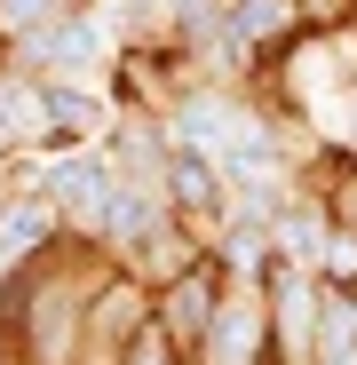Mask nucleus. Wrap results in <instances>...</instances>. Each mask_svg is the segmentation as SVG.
Wrapping results in <instances>:
<instances>
[{
    "instance_id": "nucleus-4",
    "label": "nucleus",
    "mask_w": 357,
    "mask_h": 365,
    "mask_svg": "<svg viewBox=\"0 0 357 365\" xmlns=\"http://www.w3.org/2000/svg\"><path fill=\"white\" fill-rule=\"evenodd\" d=\"M167 207L175 215H183L199 238H207V247H214V230L230 222V175H222V159L214 151H191V143H175L167 151Z\"/></svg>"
},
{
    "instance_id": "nucleus-9",
    "label": "nucleus",
    "mask_w": 357,
    "mask_h": 365,
    "mask_svg": "<svg viewBox=\"0 0 357 365\" xmlns=\"http://www.w3.org/2000/svg\"><path fill=\"white\" fill-rule=\"evenodd\" d=\"M72 0H0V40H16V32H40L48 16H64Z\"/></svg>"
},
{
    "instance_id": "nucleus-3",
    "label": "nucleus",
    "mask_w": 357,
    "mask_h": 365,
    "mask_svg": "<svg viewBox=\"0 0 357 365\" xmlns=\"http://www.w3.org/2000/svg\"><path fill=\"white\" fill-rule=\"evenodd\" d=\"M191 365H278L262 278H230V294H222V310H214V326H207V341H199Z\"/></svg>"
},
{
    "instance_id": "nucleus-5",
    "label": "nucleus",
    "mask_w": 357,
    "mask_h": 365,
    "mask_svg": "<svg viewBox=\"0 0 357 365\" xmlns=\"http://www.w3.org/2000/svg\"><path fill=\"white\" fill-rule=\"evenodd\" d=\"M222 294H230V270H222V255L207 247L183 278H167L159 286V302H151V318L183 341L191 357H199V341H207V326H214V310H222Z\"/></svg>"
},
{
    "instance_id": "nucleus-2",
    "label": "nucleus",
    "mask_w": 357,
    "mask_h": 365,
    "mask_svg": "<svg viewBox=\"0 0 357 365\" xmlns=\"http://www.w3.org/2000/svg\"><path fill=\"white\" fill-rule=\"evenodd\" d=\"M0 56H9L16 72H111L119 64V32L111 16L95 9V0H72L64 16H48L40 32H16V40H0Z\"/></svg>"
},
{
    "instance_id": "nucleus-6",
    "label": "nucleus",
    "mask_w": 357,
    "mask_h": 365,
    "mask_svg": "<svg viewBox=\"0 0 357 365\" xmlns=\"http://www.w3.org/2000/svg\"><path fill=\"white\" fill-rule=\"evenodd\" d=\"M40 88H48V119H56L64 143H103V135H111L119 96H111L95 72H40Z\"/></svg>"
},
{
    "instance_id": "nucleus-10",
    "label": "nucleus",
    "mask_w": 357,
    "mask_h": 365,
    "mask_svg": "<svg viewBox=\"0 0 357 365\" xmlns=\"http://www.w3.org/2000/svg\"><path fill=\"white\" fill-rule=\"evenodd\" d=\"M310 365H357V349H318Z\"/></svg>"
},
{
    "instance_id": "nucleus-1",
    "label": "nucleus",
    "mask_w": 357,
    "mask_h": 365,
    "mask_svg": "<svg viewBox=\"0 0 357 365\" xmlns=\"http://www.w3.org/2000/svg\"><path fill=\"white\" fill-rule=\"evenodd\" d=\"M32 182L56 199L72 238L103 247V222H111V191H119V167L103 143H56V151H32Z\"/></svg>"
},
{
    "instance_id": "nucleus-7",
    "label": "nucleus",
    "mask_w": 357,
    "mask_h": 365,
    "mask_svg": "<svg viewBox=\"0 0 357 365\" xmlns=\"http://www.w3.org/2000/svg\"><path fill=\"white\" fill-rule=\"evenodd\" d=\"M222 24H230L238 48H247V64L262 72L270 56H286L310 32V0H222Z\"/></svg>"
},
{
    "instance_id": "nucleus-8",
    "label": "nucleus",
    "mask_w": 357,
    "mask_h": 365,
    "mask_svg": "<svg viewBox=\"0 0 357 365\" xmlns=\"http://www.w3.org/2000/svg\"><path fill=\"white\" fill-rule=\"evenodd\" d=\"M119 365H191V349H183V341H175V334L151 318V326H143L128 349H119Z\"/></svg>"
}]
</instances>
